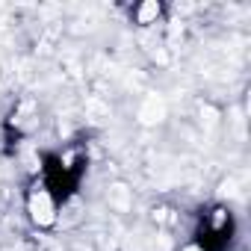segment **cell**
Wrapping results in <instances>:
<instances>
[{
  "mask_svg": "<svg viewBox=\"0 0 251 251\" xmlns=\"http://www.w3.org/2000/svg\"><path fill=\"white\" fill-rule=\"evenodd\" d=\"M27 210H30V219L36 225H53L56 222V198L48 186H36L27 198Z\"/></svg>",
  "mask_w": 251,
  "mask_h": 251,
  "instance_id": "6da1fadb",
  "label": "cell"
},
{
  "mask_svg": "<svg viewBox=\"0 0 251 251\" xmlns=\"http://www.w3.org/2000/svg\"><path fill=\"white\" fill-rule=\"evenodd\" d=\"M139 24H151V18H157L160 15V6L157 3H145V6H139Z\"/></svg>",
  "mask_w": 251,
  "mask_h": 251,
  "instance_id": "7a4b0ae2",
  "label": "cell"
},
{
  "mask_svg": "<svg viewBox=\"0 0 251 251\" xmlns=\"http://www.w3.org/2000/svg\"><path fill=\"white\" fill-rule=\"evenodd\" d=\"M186 251H204V248H198V245H189V248H186Z\"/></svg>",
  "mask_w": 251,
  "mask_h": 251,
  "instance_id": "3957f363",
  "label": "cell"
}]
</instances>
